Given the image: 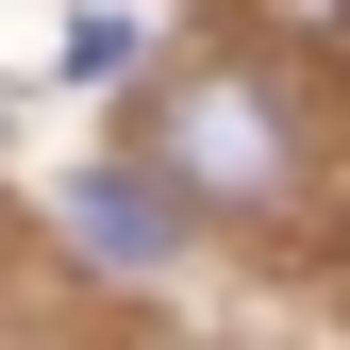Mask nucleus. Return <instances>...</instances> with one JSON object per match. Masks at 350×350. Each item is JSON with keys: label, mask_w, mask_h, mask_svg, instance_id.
I'll return each mask as SVG.
<instances>
[{"label": "nucleus", "mask_w": 350, "mask_h": 350, "mask_svg": "<svg viewBox=\"0 0 350 350\" xmlns=\"http://www.w3.org/2000/svg\"><path fill=\"white\" fill-rule=\"evenodd\" d=\"M167 167H184V184H217V200H267V184H284V134H267V100H250V83H184Z\"/></svg>", "instance_id": "1"}, {"label": "nucleus", "mask_w": 350, "mask_h": 350, "mask_svg": "<svg viewBox=\"0 0 350 350\" xmlns=\"http://www.w3.org/2000/svg\"><path fill=\"white\" fill-rule=\"evenodd\" d=\"M67 234L100 250V267H167V234H184V200H167L150 167H83V184H67Z\"/></svg>", "instance_id": "2"}]
</instances>
